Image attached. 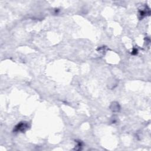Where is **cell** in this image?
Masks as SVG:
<instances>
[{
  "label": "cell",
  "instance_id": "cell-1",
  "mask_svg": "<svg viewBox=\"0 0 151 151\" xmlns=\"http://www.w3.org/2000/svg\"><path fill=\"white\" fill-rule=\"evenodd\" d=\"M28 128V125L27 122H21L18 123V125L15 127L14 131L18 132H24Z\"/></svg>",
  "mask_w": 151,
  "mask_h": 151
},
{
  "label": "cell",
  "instance_id": "cell-4",
  "mask_svg": "<svg viewBox=\"0 0 151 151\" xmlns=\"http://www.w3.org/2000/svg\"><path fill=\"white\" fill-rule=\"evenodd\" d=\"M138 51L136 49H134L132 51V54H134V55H135V54H136L137 53H138Z\"/></svg>",
  "mask_w": 151,
  "mask_h": 151
},
{
  "label": "cell",
  "instance_id": "cell-3",
  "mask_svg": "<svg viewBox=\"0 0 151 151\" xmlns=\"http://www.w3.org/2000/svg\"><path fill=\"white\" fill-rule=\"evenodd\" d=\"M110 108H111L113 112H118L120 110V106H119V103L114 102L112 104Z\"/></svg>",
  "mask_w": 151,
  "mask_h": 151
},
{
  "label": "cell",
  "instance_id": "cell-2",
  "mask_svg": "<svg viewBox=\"0 0 151 151\" xmlns=\"http://www.w3.org/2000/svg\"><path fill=\"white\" fill-rule=\"evenodd\" d=\"M145 10H141L139 11V16L140 17L142 18L143 17H144L145 16H147V15L150 14V10L149 8H146V7H145L144 9Z\"/></svg>",
  "mask_w": 151,
  "mask_h": 151
}]
</instances>
